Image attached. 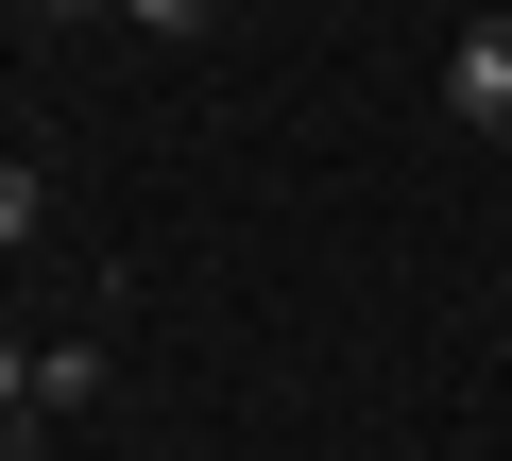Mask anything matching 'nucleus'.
Returning <instances> with one entry per match:
<instances>
[{
    "label": "nucleus",
    "instance_id": "obj_1",
    "mask_svg": "<svg viewBox=\"0 0 512 461\" xmlns=\"http://www.w3.org/2000/svg\"><path fill=\"white\" fill-rule=\"evenodd\" d=\"M444 103H461L478 137H512V18H478V35L444 52Z\"/></svg>",
    "mask_w": 512,
    "mask_h": 461
},
{
    "label": "nucleus",
    "instance_id": "obj_2",
    "mask_svg": "<svg viewBox=\"0 0 512 461\" xmlns=\"http://www.w3.org/2000/svg\"><path fill=\"white\" fill-rule=\"evenodd\" d=\"M86 393H103V342H86V325H69V342H35V410H86Z\"/></svg>",
    "mask_w": 512,
    "mask_h": 461
},
{
    "label": "nucleus",
    "instance_id": "obj_3",
    "mask_svg": "<svg viewBox=\"0 0 512 461\" xmlns=\"http://www.w3.org/2000/svg\"><path fill=\"white\" fill-rule=\"evenodd\" d=\"M35 222H52V188H35L18 154H0V257H18V240H35Z\"/></svg>",
    "mask_w": 512,
    "mask_h": 461
},
{
    "label": "nucleus",
    "instance_id": "obj_4",
    "mask_svg": "<svg viewBox=\"0 0 512 461\" xmlns=\"http://www.w3.org/2000/svg\"><path fill=\"white\" fill-rule=\"evenodd\" d=\"M120 18H137V35H205L222 0H120Z\"/></svg>",
    "mask_w": 512,
    "mask_h": 461
},
{
    "label": "nucleus",
    "instance_id": "obj_5",
    "mask_svg": "<svg viewBox=\"0 0 512 461\" xmlns=\"http://www.w3.org/2000/svg\"><path fill=\"white\" fill-rule=\"evenodd\" d=\"M0 427H35V342H0Z\"/></svg>",
    "mask_w": 512,
    "mask_h": 461
},
{
    "label": "nucleus",
    "instance_id": "obj_6",
    "mask_svg": "<svg viewBox=\"0 0 512 461\" xmlns=\"http://www.w3.org/2000/svg\"><path fill=\"white\" fill-rule=\"evenodd\" d=\"M52 18H120V0H52Z\"/></svg>",
    "mask_w": 512,
    "mask_h": 461
},
{
    "label": "nucleus",
    "instance_id": "obj_7",
    "mask_svg": "<svg viewBox=\"0 0 512 461\" xmlns=\"http://www.w3.org/2000/svg\"><path fill=\"white\" fill-rule=\"evenodd\" d=\"M495 154H512V137H495Z\"/></svg>",
    "mask_w": 512,
    "mask_h": 461
}]
</instances>
